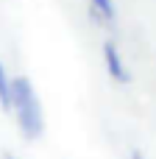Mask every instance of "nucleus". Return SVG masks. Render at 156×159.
<instances>
[{
	"instance_id": "3",
	"label": "nucleus",
	"mask_w": 156,
	"mask_h": 159,
	"mask_svg": "<svg viewBox=\"0 0 156 159\" xmlns=\"http://www.w3.org/2000/svg\"><path fill=\"white\" fill-rule=\"evenodd\" d=\"M0 106L3 112H11V75L6 73L3 61H0Z\"/></svg>"
},
{
	"instance_id": "1",
	"label": "nucleus",
	"mask_w": 156,
	"mask_h": 159,
	"mask_svg": "<svg viewBox=\"0 0 156 159\" xmlns=\"http://www.w3.org/2000/svg\"><path fill=\"white\" fill-rule=\"evenodd\" d=\"M11 112L17 117V126L22 131L25 140H39L45 131V115H42V103L39 95L33 89V84L25 75L11 78Z\"/></svg>"
},
{
	"instance_id": "5",
	"label": "nucleus",
	"mask_w": 156,
	"mask_h": 159,
	"mask_svg": "<svg viewBox=\"0 0 156 159\" xmlns=\"http://www.w3.org/2000/svg\"><path fill=\"white\" fill-rule=\"evenodd\" d=\"M3 159H14V157H11V154H6V157H3Z\"/></svg>"
},
{
	"instance_id": "2",
	"label": "nucleus",
	"mask_w": 156,
	"mask_h": 159,
	"mask_svg": "<svg viewBox=\"0 0 156 159\" xmlns=\"http://www.w3.org/2000/svg\"><path fill=\"white\" fill-rule=\"evenodd\" d=\"M100 53H103V67H106L109 78H112L114 84H128V81H131V73H128L126 59H123V53L117 50V45L109 39V42H103Z\"/></svg>"
},
{
	"instance_id": "4",
	"label": "nucleus",
	"mask_w": 156,
	"mask_h": 159,
	"mask_svg": "<svg viewBox=\"0 0 156 159\" xmlns=\"http://www.w3.org/2000/svg\"><path fill=\"white\" fill-rule=\"evenodd\" d=\"M92 8L98 11V17H103L106 22H112L117 17V8H114V0H89Z\"/></svg>"
}]
</instances>
